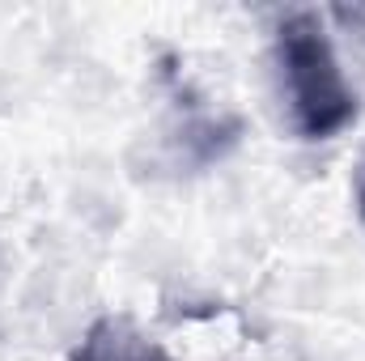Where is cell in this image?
<instances>
[{"instance_id": "1", "label": "cell", "mask_w": 365, "mask_h": 361, "mask_svg": "<svg viewBox=\"0 0 365 361\" xmlns=\"http://www.w3.org/2000/svg\"><path fill=\"white\" fill-rule=\"evenodd\" d=\"M276 68L289 123L302 141H331L357 119V93L349 90L340 56L314 13H293L280 21Z\"/></svg>"}, {"instance_id": "2", "label": "cell", "mask_w": 365, "mask_h": 361, "mask_svg": "<svg viewBox=\"0 0 365 361\" xmlns=\"http://www.w3.org/2000/svg\"><path fill=\"white\" fill-rule=\"evenodd\" d=\"M73 361H166V353L153 340H145L132 323L102 319L86 332V340L73 353Z\"/></svg>"}, {"instance_id": "3", "label": "cell", "mask_w": 365, "mask_h": 361, "mask_svg": "<svg viewBox=\"0 0 365 361\" xmlns=\"http://www.w3.org/2000/svg\"><path fill=\"white\" fill-rule=\"evenodd\" d=\"M361 213H365V187H361Z\"/></svg>"}]
</instances>
